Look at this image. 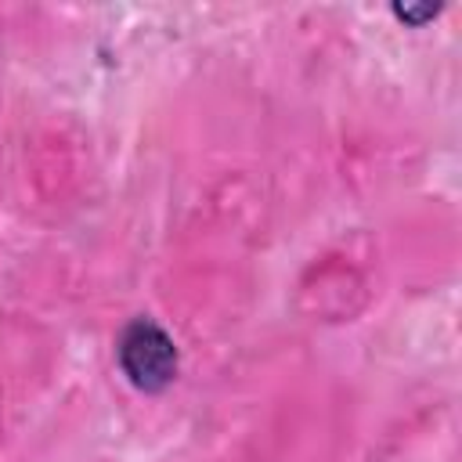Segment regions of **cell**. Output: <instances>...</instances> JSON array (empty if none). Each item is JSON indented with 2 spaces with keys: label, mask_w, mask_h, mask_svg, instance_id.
Instances as JSON below:
<instances>
[{
  "label": "cell",
  "mask_w": 462,
  "mask_h": 462,
  "mask_svg": "<svg viewBox=\"0 0 462 462\" xmlns=\"http://www.w3.org/2000/svg\"><path fill=\"white\" fill-rule=\"evenodd\" d=\"M119 365L123 372L130 375L134 386L141 390H162L173 372H177V350H173V339L152 325V321H134L126 332H123V343H119Z\"/></svg>",
  "instance_id": "cell-1"
}]
</instances>
